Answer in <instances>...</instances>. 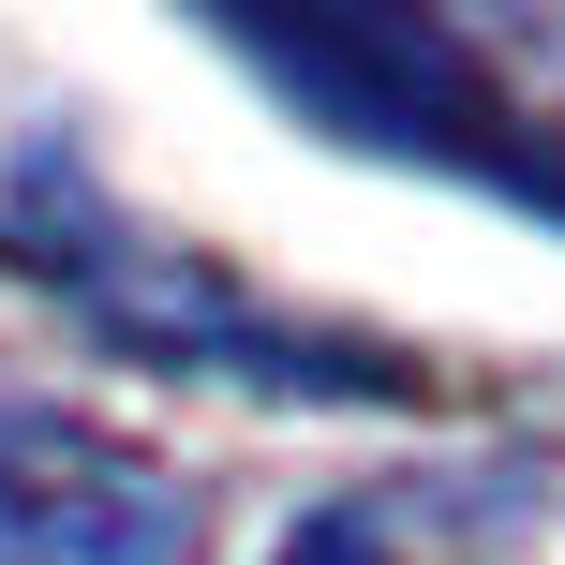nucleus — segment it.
Masks as SVG:
<instances>
[{"label": "nucleus", "mask_w": 565, "mask_h": 565, "mask_svg": "<svg viewBox=\"0 0 565 565\" xmlns=\"http://www.w3.org/2000/svg\"><path fill=\"white\" fill-rule=\"evenodd\" d=\"M282 565H387V521H372V507H328V521H312Z\"/></svg>", "instance_id": "3"}, {"label": "nucleus", "mask_w": 565, "mask_h": 565, "mask_svg": "<svg viewBox=\"0 0 565 565\" xmlns=\"http://www.w3.org/2000/svg\"><path fill=\"white\" fill-rule=\"evenodd\" d=\"M179 551H194V521L135 447L45 417V402H0V565H179Z\"/></svg>", "instance_id": "2"}, {"label": "nucleus", "mask_w": 565, "mask_h": 565, "mask_svg": "<svg viewBox=\"0 0 565 565\" xmlns=\"http://www.w3.org/2000/svg\"><path fill=\"white\" fill-rule=\"evenodd\" d=\"M30 254H45L60 282H75V298L105 312L119 342H149L164 372H254V387H342L312 328L254 312L238 282H209L194 254H164V238H119V224H75V238H45V224H30Z\"/></svg>", "instance_id": "1"}]
</instances>
